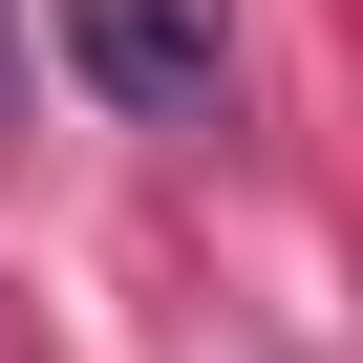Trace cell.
<instances>
[{"label":"cell","instance_id":"6da1fadb","mask_svg":"<svg viewBox=\"0 0 363 363\" xmlns=\"http://www.w3.org/2000/svg\"><path fill=\"white\" fill-rule=\"evenodd\" d=\"M65 43H86V86H107L128 128H214V86H235L214 0H65Z\"/></svg>","mask_w":363,"mask_h":363},{"label":"cell","instance_id":"7a4b0ae2","mask_svg":"<svg viewBox=\"0 0 363 363\" xmlns=\"http://www.w3.org/2000/svg\"><path fill=\"white\" fill-rule=\"evenodd\" d=\"M0 128H22V22H0Z\"/></svg>","mask_w":363,"mask_h":363}]
</instances>
